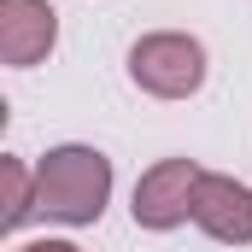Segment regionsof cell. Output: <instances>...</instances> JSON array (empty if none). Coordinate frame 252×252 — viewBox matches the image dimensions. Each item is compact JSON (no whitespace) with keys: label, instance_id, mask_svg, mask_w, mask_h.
Here are the masks:
<instances>
[{"label":"cell","instance_id":"cell-6","mask_svg":"<svg viewBox=\"0 0 252 252\" xmlns=\"http://www.w3.org/2000/svg\"><path fill=\"white\" fill-rule=\"evenodd\" d=\"M30 211H35V205H30V193H24V164L6 158V229H18Z\"/></svg>","mask_w":252,"mask_h":252},{"label":"cell","instance_id":"cell-1","mask_svg":"<svg viewBox=\"0 0 252 252\" xmlns=\"http://www.w3.org/2000/svg\"><path fill=\"white\" fill-rule=\"evenodd\" d=\"M112 188V164L88 147H64L41 164V211H53L64 223H94Z\"/></svg>","mask_w":252,"mask_h":252},{"label":"cell","instance_id":"cell-5","mask_svg":"<svg viewBox=\"0 0 252 252\" xmlns=\"http://www.w3.org/2000/svg\"><path fill=\"white\" fill-rule=\"evenodd\" d=\"M0 18H6V59L12 64H35L53 47V30H59L53 6H41V0H6Z\"/></svg>","mask_w":252,"mask_h":252},{"label":"cell","instance_id":"cell-4","mask_svg":"<svg viewBox=\"0 0 252 252\" xmlns=\"http://www.w3.org/2000/svg\"><path fill=\"white\" fill-rule=\"evenodd\" d=\"M193 217H199L217 241H252V188L229 182V176H199Z\"/></svg>","mask_w":252,"mask_h":252},{"label":"cell","instance_id":"cell-3","mask_svg":"<svg viewBox=\"0 0 252 252\" xmlns=\"http://www.w3.org/2000/svg\"><path fill=\"white\" fill-rule=\"evenodd\" d=\"M193 193H199V170L188 158L153 164L135 188V223L141 229H176L182 217H193Z\"/></svg>","mask_w":252,"mask_h":252},{"label":"cell","instance_id":"cell-7","mask_svg":"<svg viewBox=\"0 0 252 252\" xmlns=\"http://www.w3.org/2000/svg\"><path fill=\"white\" fill-rule=\"evenodd\" d=\"M24 252H76V247H59V241H41V247H24Z\"/></svg>","mask_w":252,"mask_h":252},{"label":"cell","instance_id":"cell-2","mask_svg":"<svg viewBox=\"0 0 252 252\" xmlns=\"http://www.w3.org/2000/svg\"><path fill=\"white\" fill-rule=\"evenodd\" d=\"M129 70H135L141 88L176 100V94H193L205 82V53H199V41H188V35H147L129 53Z\"/></svg>","mask_w":252,"mask_h":252}]
</instances>
